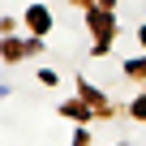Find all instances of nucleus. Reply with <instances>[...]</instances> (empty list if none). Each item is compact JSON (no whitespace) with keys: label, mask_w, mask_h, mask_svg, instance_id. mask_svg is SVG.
<instances>
[{"label":"nucleus","mask_w":146,"mask_h":146,"mask_svg":"<svg viewBox=\"0 0 146 146\" xmlns=\"http://www.w3.org/2000/svg\"><path fill=\"white\" fill-rule=\"evenodd\" d=\"M30 26L35 30H47V9H30Z\"/></svg>","instance_id":"f257e3e1"}]
</instances>
